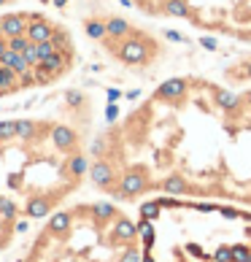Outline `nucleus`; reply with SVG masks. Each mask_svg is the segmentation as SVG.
<instances>
[{"mask_svg": "<svg viewBox=\"0 0 251 262\" xmlns=\"http://www.w3.org/2000/svg\"><path fill=\"white\" fill-rule=\"evenodd\" d=\"M233 3L235 0H127V6L141 16L187 25L197 33L219 38H227Z\"/></svg>", "mask_w": 251, "mask_h": 262, "instance_id": "6", "label": "nucleus"}, {"mask_svg": "<svg viewBox=\"0 0 251 262\" xmlns=\"http://www.w3.org/2000/svg\"><path fill=\"white\" fill-rule=\"evenodd\" d=\"M14 3H19V0H0V11H6V8H11Z\"/></svg>", "mask_w": 251, "mask_h": 262, "instance_id": "9", "label": "nucleus"}, {"mask_svg": "<svg viewBox=\"0 0 251 262\" xmlns=\"http://www.w3.org/2000/svg\"><path fill=\"white\" fill-rule=\"evenodd\" d=\"M227 41H238V43L251 46V0H235L233 3Z\"/></svg>", "mask_w": 251, "mask_h": 262, "instance_id": "7", "label": "nucleus"}, {"mask_svg": "<svg viewBox=\"0 0 251 262\" xmlns=\"http://www.w3.org/2000/svg\"><path fill=\"white\" fill-rule=\"evenodd\" d=\"M138 225L108 200L52 211L25 262H141Z\"/></svg>", "mask_w": 251, "mask_h": 262, "instance_id": "4", "label": "nucleus"}, {"mask_svg": "<svg viewBox=\"0 0 251 262\" xmlns=\"http://www.w3.org/2000/svg\"><path fill=\"white\" fill-rule=\"evenodd\" d=\"M79 65L71 27L43 11H0V100L57 86Z\"/></svg>", "mask_w": 251, "mask_h": 262, "instance_id": "3", "label": "nucleus"}, {"mask_svg": "<svg viewBox=\"0 0 251 262\" xmlns=\"http://www.w3.org/2000/svg\"><path fill=\"white\" fill-rule=\"evenodd\" d=\"M22 219H25V216H22V211H19L16 203H14L11 198H3V195H0V246H6L8 241H11L14 232H19L16 225H19Z\"/></svg>", "mask_w": 251, "mask_h": 262, "instance_id": "8", "label": "nucleus"}, {"mask_svg": "<svg viewBox=\"0 0 251 262\" xmlns=\"http://www.w3.org/2000/svg\"><path fill=\"white\" fill-rule=\"evenodd\" d=\"M89 179L117 200L157 192L251 203V84L200 73L159 81L92 138Z\"/></svg>", "mask_w": 251, "mask_h": 262, "instance_id": "1", "label": "nucleus"}, {"mask_svg": "<svg viewBox=\"0 0 251 262\" xmlns=\"http://www.w3.org/2000/svg\"><path fill=\"white\" fill-rule=\"evenodd\" d=\"M81 30L113 65L130 73H151L168 60V41L157 30L113 11L84 14Z\"/></svg>", "mask_w": 251, "mask_h": 262, "instance_id": "5", "label": "nucleus"}, {"mask_svg": "<svg viewBox=\"0 0 251 262\" xmlns=\"http://www.w3.org/2000/svg\"><path fill=\"white\" fill-rule=\"evenodd\" d=\"M92 103L65 92L60 108L0 119V195L25 219H43L89 176Z\"/></svg>", "mask_w": 251, "mask_h": 262, "instance_id": "2", "label": "nucleus"}]
</instances>
